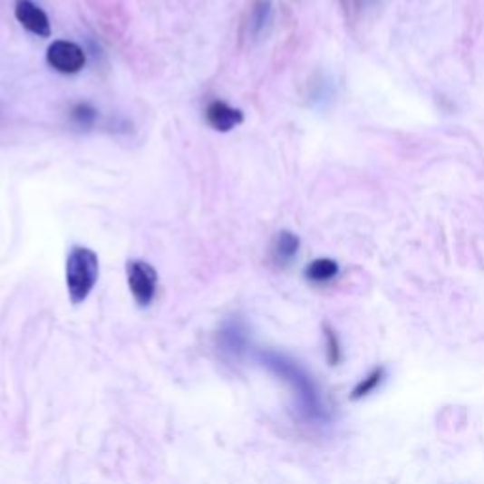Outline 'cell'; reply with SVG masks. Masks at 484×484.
<instances>
[{
  "mask_svg": "<svg viewBox=\"0 0 484 484\" xmlns=\"http://www.w3.org/2000/svg\"><path fill=\"white\" fill-rule=\"evenodd\" d=\"M386 381H388V367L386 365H375L354 384V388H352L350 400L352 402H363V400L371 398L373 393L384 386Z\"/></svg>",
  "mask_w": 484,
  "mask_h": 484,
  "instance_id": "obj_9",
  "label": "cell"
},
{
  "mask_svg": "<svg viewBox=\"0 0 484 484\" xmlns=\"http://www.w3.org/2000/svg\"><path fill=\"white\" fill-rule=\"evenodd\" d=\"M337 276H339V263L334 259H329V257L315 259L305 269V278L309 280L311 284H316V286L334 282Z\"/></svg>",
  "mask_w": 484,
  "mask_h": 484,
  "instance_id": "obj_11",
  "label": "cell"
},
{
  "mask_svg": "<svg viewBox=\"0 0 484 484\" xmlns=\"http://www.w3.org/2000/svg\"><path fill=\"white\" fill-rule=\"evenodd\" d=\"M343 3L348 12H362L373 3V0H343Z\"/></svg>",
  "mask_w": 484,
  "mask_h": 484,
  "instance_id": "obj_14",
  "label": "cell"
},
{
  "mask_svg": "<svg viewBox=\"0 0 484 484\" xmlns=\"http://www.w3.org/2000/svg\"><path fill=\"white\" fill-rule=\"evenodd\" d=\"M46 61L55 73L61 74H78L83 71L87 55L83 48H80L78 44L69 42V40H55L52 46L48 48Z\"/></svg>",
  "mask_w": 484,
  "mask_h": 484,
  "instance_id": "obj_5",
  "label": "cell"
},
{
  "mask_svg": "<svg viewBox=\"0 0 484 484\" xmlns=\"http://www.w3.org/2000/svg\"><path fill=\"white\" fill-rule=\"evenodd\" d=\"M324 346H325V360L332 367L341 365V362L344 360V350H343V343L339 334L335 332L334 327L324 325Z\"/></svg>",
  "mask_w": 484,
  "mask_h": 484,
  "instance_id": "obj_12",
  "label": "cell"
},
{
  "mask_svg": "<svg viewBox=\"0 0 484 484\" xmlns=\"http://www.w3.org/2000/svg\"><path fill=\"white\" fill-rule=\"evenodd\" d=\"M257 360L275 377H278V381L288 386L294 400V409L301 422H305L306 426H327L332 422V411H329L324 400L318 382L297 360L276 350H261Z\"/></svg>",
  "mask_w": 484,
  "mask_h": 484,
  "instance_id": "obj_1",
  "label": "cell"
},
{
  "mask_svg": "<svg viewBox=\"0 0 484 484\" xmlns=\"http://www.w3.org/2000/svg\"><path fill=\"white\" fill-rule=\"evenodd\" d=\"M158 271L153 269L148 261L133 259L127 263V284L131 295H133L135 303L142 309L150 306L158 295Z\"/></svg>",
  "mask_w": 484,
  "mask_h": 484,
  "instance_id": "obj_3",
  "label": "cell"
},
{
  "mask_svg": "<svg viewBox=\"0 0 484 484\" xmlns=\"http://www.w3.org/2000/svg\"><path fill=\"white\" fill-rule=\"evenodd\" d=\"M64 280L73 305H82L95 290L99 280V256L85 247H74L67 257Z\"/></svg>",
  "mask_w": 484,
  "mask_h": 484,
  "instance_id": "obj_2",
  "label": "cell"
},
{
  "mask_svg": "<svg viewBox=\"0 0 484 484\" xmlns=\"http://www.w3.org/2000/svg\"><path fill=\"white\" fill-rule=\"evenodd\" d=\"M218 350L226 360L238 362L242 356L248 352L250 346V335H248V327L240 318H231L224 322V325L219 327L218 337Z\"/></svg>",
  "mask_w": 484,
  "mask_h": 484,
  "instance_id": "obj_4",
  "label": "cell"
},
{
  "mask_svg": "<svg viewBox=\"0 0 484 484\" xmlns=\"http://www.w3.org/2000/svg\"><path fill=\"white\" fill-rule=\"evenodd\" d=\"M15 19L17 24L38 38L52 36V24L48 14L44 12L33 0H17L15 3Z\"/></svg>",
  "mask_w": 484,
  "mask_h": 484,
  "instance_id": "obj_6",
  "label": "cell"
},
{
  "mask_svg": "<svg viewBox=\"0 0 484 484\" xmlns=\"http://www.w3.org/2000/svg\"><path fill=\"white\" fill-rule=\"evenodd\" d=\"M71 120L80 129H90L97 121V110L90 102H78L71 110Z\"/></svg>",
  "mask_w": 484,
  "mask_h": 484,
  "instance_id": "obj_13",
  "label": "cell"
},
{
  "mask_svg": "<svg viewBox=\"0 0 484 484\" xmlns=\"http://www.w3.org/2000/svg\"><path fill=\"white\" fill-rule=\"evenodd\" d=\"M205 120L218 133H229L245 121V114L224 101H212L205 108Z\"/></svg>",
  "mask_w": 484,
  "mask_h": 484,
  "instance_id": "obj_8",
  "label": "cell"
},
{
  "mask_svg": "<svg viewBox=\"0 0 484 484\" xmlns=\"http://www.w3.org/2000/svg\"><path fill=\"white\" fill-rule=\"evenodd\" d=\"M273 19H275L273 0H254L245 19V36L252 42L263 38L269 33Z\"/></svg>",
  "mask_w": 484,
  "mask_h": 484,
  "instance_id": "obj_7",
  "label": "cell"
},
{
  "mask_svg": "<svg viewBox=\"0 0 484 484\" xmlns=\"http://www.w3.org/2000/svg\"><path fill=\"white\" fill-rule=\"evenodd\" d=\"M299 252V238L292 231H280L276 233L273 247H271V256L273 261L278 267H286L297 257Z\"/></svg>",
  "mask_w": 484,
  "mask_h": 484,
  "instance_id": "obj_10",
  "label": "cell"
}]
</instances>
